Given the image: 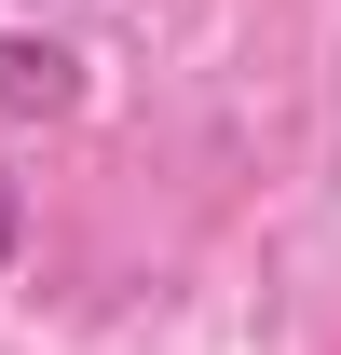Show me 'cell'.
I'll use <instances>...</instances> for the list:
<instances>
[{
  "label": "cell",
  "mask_w": 341,
  "mask_h": 355,
  "mask_svg": "<svg viewBox=\"0 0 341 355\" xmlns=\"http://www.w3.org/2000/svg\"><path fill=\"white\" fill-rule=\"evenodd\" d=\"M69 96H82V55L42 28H0V123H55Z\"/></svg>",
  "instance_id": "cell-1"
},
{
  "label": "cell",
  "mask_w": 341,
  "mask_h": 355,
  "mask_svg": "<svg viewBox=\"0 0 341 355\" xmlns=\"http://www.w3.org/2000/svg\"><path fill=\"white\" fill-rule=\"evenodd\" d=\"M14 246H28V205H14V178H0V273H14Z\"/></svg>",
  "instance_id": "cell-2"
}]
</instances>
